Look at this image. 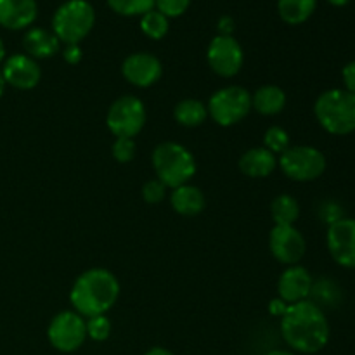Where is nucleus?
<instances>
[{"label":"nucleus","instance_id":"58836bf2","mask_svg":"<svg viewBox=\"0 0 355 355\" xmlns=\"http://www.w3.org/2000/svg\"><path fill=\"white\" fill-rule=\"evenodd\" d=\"M6 80H3V76H2V71H0V97L3 96V90H6Z\"/></svg>","mask_w":355,"mask_h":355},{"label":"nucleus","instance_id":"4468645a","mask_svg":"<svg viewBox=\"0 0 355 355\" xmlns=\"http://www.w3.org/2000/svg\"><path fill=\"white\" fill-rule=\"evenodd\" d=\"M2 76L7 85L19 90H30L40 82L42 69L37 59L30 58L28 54H14L3 62Z\"/></svg>","mask_w":355,"mask_h":355},{"label":"nucleus","instance_id":"f704fd0d","mask_svg":"<svg viewBox=\"0 0 355 355\" xmlns=\"http://www.w3.org/2000/svg\"><path fill=\"white\" fill-rule=\"evenodd\" d=\"M144 355H175V354H173L172 350L165 349V347H153V349H149Z\"/></svg>","mask_w":355,"mask_h":355},{"label":"nucleus","instance_id":"423d86ee","mask_svg":"<svg viewBox=\"0 0 355 355\" xmlns=\"http://www.w3.org/2000/svg\"><path fill=\"white\" fill-rule=\"evenodd\" d=\"M208 116L220 127H232L252 111V94L241 85H227L214 92L207 104Z\"/></svg>","mask_w":355,"mask_h":355},{"label":"nucleus","instance_id":"c85d7f7f","mask_svg":"<svg viewBox=\"0 0 355 355\" xmlns=\"http://www.w3.org/2000/svg\"><path fill=\"white\" fill-rule=\"evenodd\" d=\"M191 0H156L155 9L162 12L165 17H179L186 14L189 9Z\"/></svg>","mask_w":355,"mask_h":355},{"label":"nucleus","instance_id":"4be33fe9","mask_svg":"<svg viewBox=\"0 0 355 355\" xmlns=\"http://www.w3.org/2000/svg\"><path fill=\"white\" fill-rule=\"evenodd\" d=\"M173 118L182 127L196 128L205 123L208 118V110L200 99H182L173 107Z\"/></svg>","mask_w":355,"mask_h":355},{"label":"nucleus","instance_id":"412c9836","mask_svg":"<svg viewBox=\"0 0 355 355\" xmlns=\"http://www.w3.org/2000/svg\"><path fill=\"white\" fill-rule=\"evenodd\" d=\"M318 0H277V12L286 24L297 26L311 19L315 12Z\"/></svg>","mask_w":355,"mask_h":355},{"label":"nucleus","instance_id":"a211bd4d","mask_svg":"<svg viewBox=\"0 0 355 355\" xmlns=\"http://www.w3.org/2000/svg\"><path fill=\"white\" fill-rule=\"evenodd\" d=\"M23 47L33 59H49L61 51V42L45 28H30L23 37Z\"/></svg>","mask_w":355,"mask_h":355},{"label":"nucleus","instance_id":"2eb2a0df","mask_svg":"<svg viewBox=\"0 0 355 355\" xmlns=\"http://www.w3.org/2000/svg\"><path fill=\"white\" fill-rule=\"evenodd\" d=\"M312 274L302 266H288L277 281V295L288 305L309 300L312 291Z\"/></svg>","mask_w":355,"mask_h":355},{"label":"nucleus","instance_id":"0eeeda50","mask_svg":"<svg viewBox=\"0 0 355 355\" xmlns=\"http://www.w3.org/2000/svg\"><path fill=\"white\" fill-rule=\"evenodd\" d=\"M326 156L314 146H290L279 155L277 166L295 182H312L326 172Z\"/></svg>","mask_w":355,"mask_h":355},{"label":"nucleus","instance_id":"5701e85b","mask_svg":"<svg viewBox=\"0 0 355 355\" xmlns=\"http://www.w3.org/2000/svg\"><path fill=\"white\" fill-rule=\"evenodd\" d=\"M270 217L276 225H295L300 217V205L290 194H279L270 203Z\"/></svg>","mask_w":355,"mask_h":355},{"label":"nucleus","instance_id":"f8f14e48","mask_svg":"<svg viewBox=\"0 0 355 355\" xmlns=\"http://www.w3.org/2000/svg\"><path fill=\"white\" fill-rule=\"evenodd\" d=\"M326 245L331 259L345 269H355V218L342 217L329 224Z\"/></svg>","mask_w":355,"mask_h":355},{"label":"nucleus","instance_id":"aec40b11","mask_svg":"<svg viewBox=\"0 0 355 355\" xmlns=\"http://www.w3.org/2000/svg\"><path fill=\"white\" fill-rule=\"evenodd\" d=\"M286 107V92L277 85H262L252 94V110L263 116H276Z\"/></svg>","mask_w":355,"mask_h":355},{"label":"nucleus","instance_id":"6ab92c4d","mask_svg":"<svg viewBox=\"0 0 355 355\" xmlns=\"http://www.w3.org/2000/svg\"><path fill=\"white\" fill-rule=\"evenodd\" d=\"M170 203L172 208L182 217H196L198 214L205 210V194L200 187L193 184H184V186L172 189L170 194Z\"/></svg>","mask_w":355,"mask_h":355},{"label":"nucleus","instance_id":"b1692460","mask_svg":"<svg viewBox=\"0 0 355 355\" xmlns=\"http://www.w3.org/2000/svg\"><path fill=\"white\" fill-rule=\"evenodd\" d=\"M141 30L151 40H162L168 33L170 21L162 12L153 9L149 12H146L144 16H141Z\"/></svg>","mask_w":355,"mask_h":355},{"label":"nucleus","instance_id":"72a5a7b5","mask_svg":"<svg viewBox=\"0 0 355 355\" xmlns=\"http://www.w3.org/2000/svg\"><path fill=\"white\" fill-rule=\"evenodd\" d=\"M286 309H288V304L286 302L281 300L279 297L274 298V300H270V304H269V312H270V315H274V318H283L284 312H286Z\"/></svg>","mask_w":355,"mask_h":355},{"label":"nucleus","instance_id":"6e6552de","mask_svg":"<svg viewBox=\"0 0 355 355\" xmlns=\"http://www.w3.org/2000/svg\"><path fill=\"white\" fill-rule=\"evenodd\" d=\"M146 118H148L146 106L139 97L121 96L107 110L106 123L116 139H134L144 128Z\"/></svg>","mask_w":355,"mask_h":355},{"label":"nucleus","instance_id":"20e7f679","mask_svg":"<svg viewBox=\"0 0 355 355\" xmlns=\"http://www.w3.org/2000/svg\"><path fill=\"white\" fill-rule=\"evenodd\" d=\"M314 114L328 134H352L355 132V96L345 89L326 90L315 101Z\"/></svg>","mask_w":355,"mask_h":355},{"label":"nucleus","instance_id":"7ed1b4c3","mask_svg":"<svg viewBox=\"0 0 355 355\" xmlns=\"http://www.w3.org/2000/svg\"><path fill=\"white\" fill-rule=\"evenodd\" d=\"M151 159L156 179L170 189L189 184L196 173V159L193 153L179 142L166 141L158 144Z\"/></svg>","mask_w":355,"mask_h":355},{"label":"nucleus","instance_id":"a878e982","mask_svg":"<svg viewBox=\"0 0 355 355\" xmlns=\"http://www.w3.org/2000/svg\"><path fill=\"white\" fill-rule=\"evenodd\" d=\"M263 148L269 149L274 155H283L290 148V134L283 127L272 125L263 134Z\"/></svg>","mask_w":355,"mask_h":355},{"label":"nucleus","instance_id":"2f4dec72","mask_svg":"<svg viewBox=\"0 0 355 355\" xmlns=\"http://www.w3.org/2000/svg\"><path fill=\"white\" fill-rule=\"evenodd\" d=\"M62 58H64V61L68 62V64H78L83 58L82 47H80L78 44L66 45V47L62 49Z\"/></svg>","mask_w":355,"mask_h":355},{"label":"nucleus","instance_id":"9d476101","mask_svg":"<svg viewBox=\"0 0 355 355\" xmlns=\"http://www.w3.org/2000/svg\"><path fill=\"white\" fill-rule=\"evenodd\" d=\"M208 66L215 75L222 78H232L238 75L245 62V52L241 44L234 37L217 35L211 38L207 49Z\"/></svg>","mask_w":355,"mask_h":355},{"label":"nucleus","instance_id":"1a4fd4ad","mask_svg":"<svg viewBox=\"0 0 355 355\" xmlns=\"http://www.w3.org/2000/svg\"><path fill=\"white\" fill-rule=\"evenodd\" d=\"M47 338L58 352H76L87 340V319L75 311L59 312L49 324Z\"/></svg>","mask_w":355,"mask_h":355},{"label":"nucleus","instance_id":"dca6fc26","mask_svg":"<svg viewBox=\"0 0 355 355\" xmlns=\"http://www.w3.org/2000/svg\"><path fill=\"white\" fill-rule=\"evenodd\" d=\"M37 16V0H0V26L6 30H26Z\"/></svg>","mask_w":355,"mask_h":355},{"label":"nucleus","instance_id":"473e14b6","mask_svg":"<svg viewBox=\"0 0 355 355\" xmlns=\"http://www.w3.org/2000/svg\"><path fill=\"white\" fill-rule=\"evenodd\" d=\"M218 35H225V37H232L234 31V19L231 16H222L217 23Z\"/></svg>","mask_w":355,"mask_h":355},{"label":"nucleus","instance_id":"c756f323","mask_svg":"<svg viewBox=\"0 0 355 355\" xmlns=\"http://www.w3.org/2000/svg\"><path fill=\"white\" fill-rule=\"evenodd\" d=\"M166 187L158 179H151L142 186V200L148 205H158L165 200Z\"/></svg>","mask_w":355,"mask_h":355},{"label":"nucleus","instance_id":"7c9ffc66","mask_svg":"<svg viewBox=\"0 0 355 355\" xmlns=\"http://www.w3.org/2000/svg\"><path fill=\"white\" fill-rule=\"evenodd\" d=\"M342 78L343 85H345V90H349L350 94L355 96V61L347 62L342 69Z\"/></svg>","mask_w":355,"mask_h":355},{"label":"nucleus","instance_id":"39448f33","mask_svg":"<svg viewBox=\"0 0 355 355\" xmlns=\"http://www.w3.org/2000/svg\"><path fill=\"white\" fill-rule=\"evenodd\" d=\"M96 24V10L87 0H66L52 16V33L64 45L78 44L89 37Z\"/></svg>","mask_w":355,"mask_h":355},{"label":"nucleus","instance_id":"bb28decb","mask_svg":"<svg viewBox=\"0 0 355 355\" xmlns=\"http://www.w3.org/2000/svg\"><path fill=\"white\" fill-rule=\"evenodd\" d=\"M111 335V321L104 315H96V318L87 319V338L94 342H104Z\"/></svg>","mask_w":355,"mask_h":355},{"label":"nucleus","instance_id":"cd10ccee","mask_svg":"<svg viewBox=\"0 0 355 355\" xmlns=\"http://www.w3.org/2000/svg\"><path fill=\"white\" fill-rule=\"evenodd\" d=\"M135 141L127 137H118L111 146V155L118 163H130L135 158Z\"/></svg>","mask_w":355,"mask_h":355},{"label":"nucleus","instance_id":"f3484780","mask_svg":"<svg viewBox=\"0 0 355 355\" xmlns=\"http://www.w3.org/2000/svg\"><path fill=\"white\" fill-rule=\"evenodd\" d=\"M238 166L250 179H266L277 168V156L266 148H252L243 153Z\"/></svg>","mask_w":355,"mask_h":355},{"label":"nucleus","instance_id":"4c0bfd02","mask_svg":"<svg viewBox=\"0 0 355 355\" xmlns=\"http://www.w3.org/2000/svg\"><path fill=\"white\" fill-rule=\"evenodd\" d=\"M3 59H6V45H3L2 38H0V64L3 62Z\"/></svg>","mask_w":355,"mask_h":355},{"label":"nucleus","instance_id":"f03ea898","mask_svg":"<svg viewBox=\"0 0 355 355\" xmlns=\"http://www.w3.org/2000/svg\"><path fill=\"white\" fill-rule=\"evenodd\" d=\"M120 297V283L111 270L94 267L80 274L69 291L73 311L82 318L104 315L114 307Z\"/></svg>","mask_w":355,"mask_h":355},{"label":"nucleus","instance_id":"c9c22d12","mask_svg":"<svg viewBox=\"0 0 355 355\" xmlns=\"http://www.w3.org/2000/svg\"><path fill=\"white\" fill-rule=\"evenodd\" d=\"M263 355H297V354H293V352H288V350L274 349V350H269V352H267V354H263Z\"/></svg>","mask_w":355,"mask_h":355},{"label":"nucleus","instance_id":"9b49d317","mask_svg":"<svg viewBox=\"0 0 355 355\" xmlns=\"http://www.w3.org/2000/svg\"><path fill=\"white\" fill-rule=\"evenodd\" d=\"M269 250L283 266H297L304 259L307 243L295 225H274L269 234Z\"/></svg>","mask_w":355,"mask_h":355},{"label":"nucleus","instance_id":"f257e3e1","mask_svg":"<svg viewBox=\"0 0 355 355\" xmlns=\"http://www.w3.org/2000/svg\"><path fill=\"white\" fill-rule=\"evenodd\" d=\"M329 329L324 311L314 302L304 300L288 305L281 318V336L291 350L298 354H318L328 345Z\"/></svg>","mask_w":355,"mask_h":355},{"label":"nucleus","instance_id":"ddd939ff","mask_svg":"<svg viewBox=\"0 0 355 355\" xmlns=\"http://www.w3.org/2000/svg\"><path fill=\"white\" fill-rule=\"evenodd\" d=\"M121 75L130 85L148 89L162 78L163 66L155 54L134 52L125 58L123 64H121Z\"/></svg>","mask_w":355,"mask_h":355},{"label":"nucleus","instance_id":"393cba45","mask_svg":"<svg viewBox=\"0 0 355 355\" xmlns=\"http://www.w3.org/2000/svg\"><path fill=\"white\" fill-rule=\"evenodd\" d=\"M113 12L125 17L144 16L146 12L155 9L156 0H106Z\"/></svg>","mask_w":355,"mask_h":355},{"label":"nucleus","instance_id":"e433bc0d","mask_svg":"<svg viewBox=\"0 0 355 355\" xmlns=\"http://www.w3.org/2000/svg\"><path fill=\"white\" fill-rule=\"evenodd\" d=\"M326 2H329L331 6H335V7H343V6H347L350 0H326Z\"/></svg>","mask_w":355,"mask_h":355}]
</instances>
